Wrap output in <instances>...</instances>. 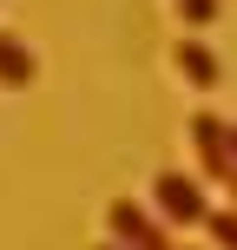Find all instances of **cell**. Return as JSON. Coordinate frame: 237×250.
<instances>
[{
    "label": "cell",
    "instance_id": "6da1fadb",
    "mask_svg": "<svg viewBox=\"0 0 237 250\" xmlns=\"http://www.w3.org/2000/svg\"><path fill=\"white\" fill-rule=\"evenodd\" d=\"M151 211L165 224H204L211 204H204V178H185V171H158L151 178Z\"/></svg>",
    "mask_w": 237,
    "mask_h": 250
},
{
    "label": "cell",
    "instance_id": "7a4b0ae2",
    "mask_svg": "<svg viewBox=\"0 0 237 250\" xmlns=\"http://www.w3.org/2000/svg\"><path fill=\"white\" fill-rule=\"evenodd\" d=\"M191 145H198V165H204V178H211V185H231V178H237L231 125L217 119V112H198V119H191Z\"/></svg>",
    "mask_w": 237,
    "mask_h": 250
},
{
    "label": "cell",
    "instance_id": "3957f363",
    "mask_svg": "<svg viewBox=\"0 0 237 250\" xmlns=\"http://www.w3.org/2000/svg\"><path fill=\"white\" fill-rule=\"evenodd\" d=\"M106 237H119L125 250H172V237H165V224L145 211V204H132V198H119V204H106Z\"/></svg>",
    "mask_w": 237,
    "mask_h": 250
},
{
    "label": "cell",
    "instance_id": "277c9868",
    "mask_svg": "<svg viewBox=\"0 0 237 250\" xmlns=\"http://www.w3.org/2000/svg\"><path fill=\"white\" fill-rule=\"evenodd\" d=\"M178 73H185V79H191L198 92H211L217 79H224V66H217V53L204 46L198 33H191V40H178Z\"/></svg>",
    "mask_w": 237,
    "mask_h": 250
},
{
    "label": "cell",
    "instance_id": "5b68a950",
    "mask_svg": "<svg viewBox=\"0 0 237 250\" xmlns=\"http://www.w3.org/2000/svg\"><path fill=\"white\" fill-rule=\"evenodd\" d=\"M26 79H33V53H26L13 33H0V86H7V92H20Z\"/></svg>",
    "mask_w": 237,
    "mask_h": 250
},
{
    "label": "cell",
    "instance_id": "8992f818",
    "mask_svg": "<svg viewBox=\"0 0 237 250\" xmlns=\"http://www.w3.org/2000/svg\"><path fill=\"white\" fill-rule=\"evenodd\" d=\"M204 230L217 237V250H237V211H211V217H204Z\"/></svg>",
    "mask_w": 237,
    "mask_h": 250
},
{
    "label": "cell",
    "instance_id": "52a82bcc",
    "mask_svg": "<svg viewBox=\"0 0 237 250\" xmlns=\"http://www.w3.org/2000/svg\"><path fill=\"white\" fill-rule=\"evenodd\" d=\"M178 13H185V26H211L224 13V0H178Z\"/></svg>",
    "mask_w": 237,
    "mask_h": 250
},
{
    "label": "cell",
    "instance_id": "ba28073f",
    "mask_svg": "<svg viewBox=\"0 0 237 250\" xmlns=\"http://www.w3.org/2000/svg\"><path fill=\"white\" fill-rule=\"evenodd\" d=\"M92 250H125V244H119V237H106V244H92Z\"/></svg>",
    "mask_w": 237,
    "mask_h": 250
},
{
    "label": "cell",
    "instance_id": "9c48e42d",
    "mask_svg": "<svg viewBox=\"0 0 237 250\" xmlns=\"http://www.w3.org/2000/svg\"><path fill=\"white\" fill-rule=\"evenodd\" d=\"M224 191H231V204H237V178H231V185H224Z\"/></svg>",
    "mask_w": 237,
    "mask_h": 250
},
{
    "label": "cell",
    "instance_id": "30bf717a",
    "mask_svg": "<svg viewBox=\"0 0 237 250\" xmlns=\"http://www.w3.org/2000/svg\"><path fill=\"white\" fill-rule=\"evenodd\" d=\"M231 151H237V125H231Z\"/></svg>",
    "mask_w": 237,
    "mask_h": 250
}]
</instances>
